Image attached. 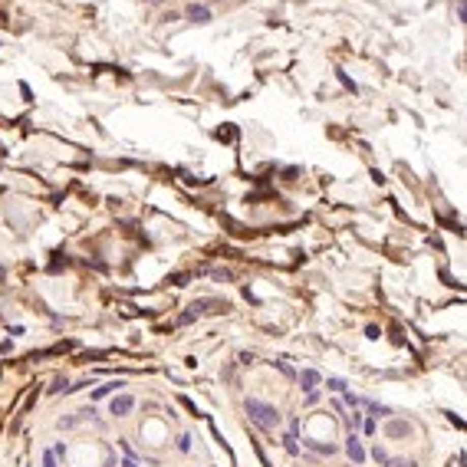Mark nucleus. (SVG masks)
Masks as SVG:
<instances>
[{
  "label": "nucleus",
  "mask_w": 467,
  "mask_h": 467,
  "mask_svg": "<svg viewBox=\"0 0 467 467\" xmlns=\"http://www.w3.org/2000/svg\"><path fill=\"white\" fill-rule=\"evenodd\" d=\"M372 457H375V461H379V464H388V461H392V457H388V454H385V451H382V448H375V451H372Z\"/></svg>",
  "instance_id": "ddd939ff"
},
{
  "label": "nucleus",
  "mask_w": 467,
  "mask_h": 467,
  "mask_svg": "<svg viewBox=\"0 0 467 467\" xmlns=\"http://www.w3.org/2000/svg\"><path fill=\"white\" fill-rule=\"evenodd\" d=\"M385 467H415V461H388Z\"/></svg>",
  "instance_id": "412c9836"
},
{
  "label": "nucleus",
  "mask_w": 467,
  "mask_h": 467,
  "mask_svg": "<svg viewBox=\"0 0 467 467\" xmlns=\"http://www.w3.org/2000/svg\"><path fill=\"white\" fill-rule=\"evenodd\" d=\"M243 411H247V418L257 424L260 431H273L276 424H280V411H276L273 405H267V401H257V398H247V405H243Z\"/></svg>",
  "instance_id": "f257e3e1"
},
{
  "label": "nucleus",
  "mask_w": 467,
  "mask_h": 467,
  "mask_svg": "<svg viewBox=\"0 0 467 467\" xmlns=\"http://www.w3.org/2000/svg\"><path fill=\"white\" fill-rule=\"evenodd\" d=\"M296 379H299V388H303L306 395L316 392V385H319V372H316V368H303V372H299Z\"/></svg>",
  "instance_id": "20e7f679"
},
{
  "label": "nucleus",
  "mask_w": 467,
  "mask_h": 467,
  "mask_svg": "<svg viewBox=\"0 0 467 467\" xmlns=\"http://www.w3.org/2000/svg\"><path fill=\"white\" fill-rule=\"evenodd\" d=\"M43 467H59V464H56V454H53V451H43Z\"/></svg>",
  "instance_id": "f8f14e48"
},
{
  "label": "nucleus",
  "mask_w": 467,
  "mask_h": 467,
  "mask_svg": "<svg viewBox=\"0 0 467 467\" xmlns=\"http://www.w3.org/2000/svg\"><path fill=\"white\" fill-rule=\"evenodd\" d=\"M283 448L290 451V454H299V444H296V434H287L283 438Z\"/></svg>",
  "instance_id": "1a4fd4ad"
},
{
  "label": "nucleus",
  "mask_w": 467,
  "mask_h": 467,
  "mask_svg": "<svg viewBox=\"0 0 467 467\" xmlns=\"http://www.w3.org/2000/svg\"><path fill=\"white\" fill-rule=\"evenodd\" d=\"M188 448H191V434H181L178 438V451H188Z\"/></svg>",
  "instance_id": "f3484780"
},
{
  "label": "nucleus",
  "mask_w": 467,
  "mask_h": 467,
  "mask_svg": "<svg viewBox=\"0 0 467 467\" xmlns=\"http://www.w3.org/2000/svg\"><path fill=\"white\" fill-rule=\"evenodd\" d=\"M368 408H372L379 418H388V415H392V408H388V405H379V401H368Z\"/></svg>",
  "instance_id": "9d476101"
},
{
  "label": "nucleus",
  "mask_w": 467,
  "mask_h": 467,
  "mask_svg": "<svg viewBox=\"0 0 467 467\" xmlns=\"http://www.w3.org/2000/svg\"><path fill=\"white\" fill-rule=\"evenodd\" d=\"M457 20H461V23L467 20V0H457Z\"/></svg>",
  "instance_id": "dca6fc26"
},
{
  "label": "nucleus",
  "mask_w": 467,
  "mask_h": 467,
  "mask_svg": "<svg viewBox=\"0 0 467 467\" xmlns=\"http://www.w3.org/2000/svg\"><path fill=\"white\" fill-rule=\"evenodd\" d=\"M115 388H122V382H106V385H102V388H96V392H92V398L99 401V398H106V395H112Z\"/></svg>",
  "instance_id": "423d86ee"
},
{
  "label": "nucleus",
  "mask_w": 467,
  "mask_h": 467,
  "mask_svg": "<svg viewBox=\"0 0 467 467\" xmlns=\"http://www.w3.org/2000/svg\"><path fill=\"white\" fill-rule=\"evenodd\" d=\"M122 467H142V464H138L135 457H125V461H122Z\"/></svg>",
  "instance_id": "4be33fe9"
},
{
  "label": "nucleus",
  "mask_w": 467,
  "mask_h": 467,
  "mask_svg": "<svg viewBox=\"0 0 467 467\" xmlns=\"http://www.w3.org/2000/svg\"><path fill=\"white\" fill-rule=\"evenodd\" d=\"M66 388H69V382H66V379H56V382H53V388H50V392H63V395H66Z\"/></svg>",
  "instance_id": "4468645a"
},
{
  "label": "nucleus",
  "mask_w": 467,
  "mask_h": 467,
  "mask_svg": "<svg viewBox=\"0 0 467 467\" xmlns=\"http://www.w3.org/2000/svg\"><path fill=\"white\" fill-rule=\"evenodd\" d=\"M388 434H392V438H401V434H408V424H401V421H392V424H388Z\"/></svg>",
  "instance_id": "0eeeda50"
},
{
  "label": "nucleus",
  "mask_w": 467,
  "mask_h": 467,
  "mask_svg": "<svg viewBox=\"0 0 467 467\" xmlns=\"http://www.w3.org/2000/svg\"><path fill=\"white\" fill-rule=\"evenodd\" d=\"M359 424H362V415H355V411H352V415H349V431H355Z\"/></svg>",
  "instance_id": "a211bd4d"
},
{
  "label": "nucleus",
  "mask_w": 467,
  "mask_h": 467,
  "mask_svg": "<svg viewBox=\"0 0 467 467\" xmlns=\"http://www.w3.org/2000/svg\"><path fill=\"white\" fill-rule=\"evenodd\" d=\"M309 448L319 451V454H336V448H332V444H323V441H309Z\"/></svg>",
  "instance_id": "6e6552de"
},
{
  "label": "nucleus",
  "mask_w": 467,
  "mask_h": 467,
  "mask_svg": "<svg viewBox=\"0 0 467 467\" xmlns=\"http://www.w3.org/2000/svg\"><path fill=\"white\" fill-rule=\"evenodd\" d=\"M359 401H362V398H359V395H352V392H346V405H349V408H355V405H359Z\"/></svg>",
  "instance_id": "aec40b11"
},
{
  "label": "nucleus",
  "mask_w": 467,
  "mask_h": 467,
  "mask_svg": "<svg viewBox=\"0 0 467 467\" xmlns=\"http://www.w3.org/2000/svg\"><path fill=\"white\" fill-rule=\"evenodd\" d=\"M184 17L194 20V23H211V7H204V4H198V0H191V4H188V10H184Z\"/></svg>",
  "instance_id": "f03ea898"
},
{
  "label": "nucleus",
  "mask_w": 467,
  "mask_h": 467,
  "mask_svg": "<svg viewBox=\"0 0 467 467\" xmlns=\"http://www.w3.org/2000/svg\"><path fill=\"white\" fill-rule=\"evenodd\" d=\"M365 336H368V339H379L382 329H379V326H365Z\"/></svg>",
  "instance_id": "6ab92c4d"
},
{
  "label": "nucleus",
  "mask_w": 467,
  "mask_h": 467,
  "mask_svg": "<svg viewBox=\"0 0 467 467\" xmlns=\"http://www.w3.org/2000/svg\"><path fill=\"white\" fill-rule=\"evenodd\" d=\"M326 388H329V392H346V382L343 379H326Z\"/></svg>",
  "instance_id": "9b49d317"
},
{
  "label": "nucleus",
  "mask_w": 467,
  "mask_h": 467,
  "mask_svg": "<svg viewBox=\"0 0 467 467\" xmlns=\"http://www.w3.org/2000/svg\"><path fill=\"white\" fill-rule=\"evenodd\" d=\"M148 4H155V7H158V4H165V0H148Z\"/></svg>",
  "instance_id": "5701e85b"
},
{
  "label": "nucleus",
  "mask_w": 467,
  "mask_h": 467,
  "mask_svg": "<svg viewBox=\"0 0 467 467\" xmlns=\"http://www.w3.org/2000/svg\"><path fill=\"white\" fill-rule=\"evenodd\" d=\"M346 454H349L355 464H365V448H362V441L355 438V431H349V438H346Z\"/></svg>",
  "instance_id": "7ed1b4c3"
},
{
  "label": "nucleus",
  "mask_w": 467,
  "mask_h": 467,
  "mask_svg": "<svg viewBox=\"0 0 467 467\" xmlns=\"http://www.w3.org/2000/svg\"><path fill=\"white\" fill-rule=\"evenodd\" d=\"M273 365H276V368H280V372H283V375H290V379H293V375H296V372H293V368L287 365V359H280V362H273Z\"/></svg>",
  "instance_id": "2eb2a0df"
},
{
  "label": "nucleus",
  "mask_w": 467,
  "mask_h": 467,
  "mask_svg": "<svg viewBox=\"0 0 467 467\" xmlns=\"http://www.w3.org/2000/svg\"><path fill=\"white\" fill-rule=\"evenodd\" d=\"M132 408H135V401H132L129 395H118V398H112V415L115 418H125Z\"/></svg>",
  "instance_id": "39448f33"
}]
</instances>
